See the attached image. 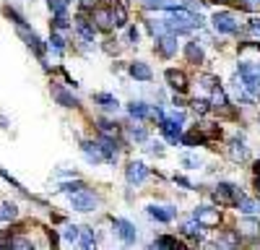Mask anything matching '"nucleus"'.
I'll return each mask as SVG.
<instances>
[{
  "label": "nucleus",
  "instance_id": "21",
  "mask_svg": "<svg viewBox=\"0 0 260 250\" xmlns=\"http://www.w3.org/2000/svg\"><path fill=\"white\" fill-rule=\"evenodd\" d=\"M127 112H130V117H136V120L151 117V107H148L146 102H130V104H127Z\"/></svg>",
  "mask_w": 260,
  "mask_h": 250
},
{
  "label": "nucleus",
  "instance_id": "9",
  "mask_svg": "<svg viewBox=\"0 0 260 250\" xmlns=\"http://www.w3.org/2000/svg\"><path fill=\"white\" fill-rule=\"evenodd\" d=\"M156 52L161 57H175L177 55V34L167 32V34L156 37Z\"/></svg>",
  "mask_w": 260,
  "mask_h": 250
},
{
  "label": "nucleus",
  "instance_id": "40",
  "mask_svg": "<svg viewBox=\"0 0 260 250\" xmlns=\"http://www.w3.org/2000/svg\"><path fill=\"white\" fill-rule=\"evenodd\" d=\"M52 13H68V3L71 0H47Z\"/></svg>",
  "mask_w": 260,
  "mask_h": 250
},
{
  "label": "nucleus",
  "instance_id": "48",
  "mask_svg": "<svg viewBox=\"0 0 260 250\" xmlns=\"http://www.w3.org/2000/svg\"><path fill=\"white\" fill-rule=\"evenodd\" d=\"M151 151H154V154H161L164 146H161V143H151Z\"/></svg>",
  "mask_w": 260,
  "mask_h": 250
},
{
  "label": "nucleus",
  "instance_id": "3",
  "mask_svg": "<svg viewBox=\"0 0 260 250\" xmlns=\"http://www.w3.org/2000/svg\"><path fill=\"white\" fill-rule=\"evenodd\" d=\"M240 78L250 94L260 91V66H255V63H240Z\"/></svg>",
  "mask_w": 260,
  "mask_h": 250
},
{
  "label": "nucleus",
  "instance_id": "35",
  "mask_svg": "<svg viewBox=\"0 0 260 250\" xmlns=\"http://www.w3.org/2000/svg\"><path fill=\"white\" fill-rule=\"evenodd\" d=\"M206 138L195 131V133H185V136H180V143H185V146H198V143H203Z\"/></svg>",
  "mask_w": 260,
  "mask_h": 250
},
{
  "label": "nucleus",
  "instance_id": "5",
  "mask_svg": "<svg viewBox=\"0 0 260 250\" xmlns=\"http://www.w3.org/2000/svg\"><path fill=\"white\" fill-rule=\"evenodd\" d=\"M242 196L245 193H240V188L232 185V182H219L216 185V193H213L216 203H221V206H237V201H240Z\"/></svg>",
  "mask_w": 260,
  "mask_h": 250
},
{
  "label": "nucleus",
  "instance_id": "36",
  "mask_svg": "<svg viewBox=\"0 0 260 250\" xmlns=\"http://www.w3.org/2000/svg\"><path fill=\"white\" fill-rule=\"evenodd\" d=\"M81 188H86L81 180H76V182H62L60 185V193H65V196H73V193H78Z\"/></svg>",
  "mask_w": 260,
  "mask_h": 250
},
{
  "label": "nucleus",
  "instance_id": "31",
  "mask_svg": "<svg viewBox=\"0 0 260 250\" xmlns=\"http://www.w3.org/2000/svg\"><path fill=\"white\" fill-rule=\"evenodd\" d=\"M65 45H68V42H65L62 32H52V34H50V47H52L57 55H62V52H65Z\"/></svg>",
  "mask_w": 260,
  "mask_h": 250
},
{
  "label": "nucleus",
  "instance_id": "47",
  "mask_svg": "<svg viewBox=\"0 0 260 250\" xmlns=\"http://www.w3.org/2000/svg\"><path fill=\"white\" fill-rule=\"evenodd\" d=\"M104 45H107V47H104L107 52H117V42H104Z\"/></svg>",
  "mask_w": 260,
  "mask_h": 250
},
{
  "label": "nucleus",
  "instance_id": "15",
  "mask_svg": "<svg viewBox=\"0 0 260 250\" xmlns=\"http://www.w3.org/2000/svg\"><path fill=\"white\" fill-rule=\"evenodd\" d=\"M52 97H55V102H57V104H62V107H68V110L81 107V102H78L71 91H65L62 86H55V89H52Z\"/></svg>",
  "mask_w": 260,
  "mask_h": 250
},
{
  "label": "nucleus",
  "instance_id": "14",
  "mask_svg": "<svg viewBox=\"0 0 260 250\" xmlns=\"http://www.w3.org/2000/svg\"><path fill=\"white\" fill-rule=\"evenodd\" d=\"M91 21H94L96 32H110V29H112V16H110V8L96 6V8L91 11Z\"/></svg>",
  "mask_w": 260,
  "mask_h": 250
},
{
  "label": "nucleus",
  "instance_id": "30",
  "mask_svg": "<svg viewBox=\"0 0 260 250\" xmlns=\"http://www.w3.org/2000/svg\"><path fill=\"white\" fill-rule=\"evenodd\" d=\"M240 242H242V235H240V232H234V229H226L219 245H226V247H240Z\"/></svg>",
  "mask_w": 260,
  "mask_h": 250
},
{
  "label": "nucleus",
  "instance_id": "19",
  "mask_svg": "<svg viewBox=\"0 0 260 250\" xmlns=\"http://www.w3.org/2000/svg\"><path fill=\"white\" fill-rule=\"evenodd\" d=\"M127 73L133 76L136 81H151V78H154V73H151V68L146 66V63H130Z\"/></svg>",
  "mask_w": 260,
  "mask_h": 250
},
{
  "label": "nucleus",
  "instance_id": "8",
  "mask_svg": "<svg viewBox=\"0 0 260 250\" xmlns=\"http://www.w3.org/2000/svg\"><path fill=\"white\" fill-rule=\"evenodd\" d=\"M146 214L154 219V222L169 224V222H175V219H177V208H175V206H154V203H151V206L146 208Z\"/></svg>",
  "mask_w": 260,
  "mask_h": 250
},
{
  "label": "nucleus",
  "instance_id": "46",
  "mask_svg": "<svg viewBox=\"0 0 260 250\" xmlns=\"http://www.w3.org/2000/svg\"><path fill=\"white\" fill-rule=\"evenodd\" d=\"M182 164H187V167H198V159H192V157H182Z\"/></svg>",
  "mask_w": 260,
  "mask_h": 250
},
{
  "label": "nucleus",
  "instance_id": "22",
  "mask_svg": "<svg viewBox=\"0 0 260 250\" xmlns=\"http://www.w3.org/2000/svg\"><path fill=\"white\" fill-rule=\"evenodd\" d=\"M185 55H187V60L192 63V66H201V63H203V47L198 45V42H187V45H185Z\"/></svg>",
  "mask_w": 260,
  "mask_h": 250
},
{
  "label": "nucleus",
  "instance_id": "2",
  "mask_svg": "<svg viewBox=\"0 0 260 250\" xmlns=\"http://www.w3.org/2000/svg\"><path fill=\"white\" fill-rule=\"evenodd\" d=\"M71 203H73L76 211L89 214V211H94V208L99 206V196H96L94 191H89V188H81L78 193H73V196H71Z\"/></svg>",
  "mask_w": 260,
  "mask_h": 250
},
{
  "label": "nucleus",
  "instance_id": "16",
  "mask_svg": "<svg viewBox=\"0 0 260 250\" xmlns=\"http://www.w3.org/2000/svg\"><path fill=\"white\" fill-rule=\"evenodd\" d=\"M237 232H240L242 237H257L260 235V222L252 219V216H245L240 222V227H237Z\"/></svg>",
  "mask_w": 260,
  "mask_h": 250
},
{
  "label": "nucleus",
  "instance_id": "45",
  "mask_svg": "<svg viewBox=\"0 0 260 250\" xmlns=\"http://www.w3.org/2000/svg\"><path fill=\"white\" fill-rule=\"evenodd\" d=\"M127 37H130V42H138V29L130 26V29H127Z\"/></svg>",
  "mask_w": 260,
  "mask_h": 250
},
{
  "label": "nucleus",
  "instance_id": "42",
  "mask_svg": "<svg viewBox=\"0 0 260 250\" xmlns=\"http://www.w3.org/2000/svg\"><path fill=\"white\" fill-rule=\"evenodd\" d=\"M240 8H245V11H260V0H240Z\"/></svg>",
  "mask_w": 260,
  "mask_h": 250
},
{
  "label": "nucleus",
  "instance_id": "12",
  "mask_svg": "<svg viewBox=\"0 0 260 250\" xmlns=\"http://www.w3.org/2000/svg\"><path fill=\"white\" fill-rule=\"evenodd\" d=\"M146 177H148V170H146V164H143V162H130V164H127L125 180H127L130 185H141Z\"/></svg>",
  "mask_w": 260,
  "mask_h": 250
},
{
  "label": "nucleus",
  "instance_id": "34",
  "mask_svg": "<svg viewBox=\"0 0 260 250\" xmlns=\"http://www.w3.org/2000/svg\"><path fill=\"white\" fill-rule=\"evenodd\" d=\"M127 136H130V141H136V143L148 141V131L141 128V125H136V128H127Z\"/></svg>",
  "mask_w": 260,
  "mask_h": 250
},
{
  "label": "nucleus",
  "instance_id": "18",
  "mask_svg": "<svg viewBox=\"0 0 260 250\" xmlns=\"http://www.w3.org/2000/svg\"><path fill=\"white\" fill-rule=\"evenodd\" d=\"M81 149H83V157L89 159V162H94V164L104 162V157H102V149H99V143H94V141H83V143H81Z\"/></svg>",
  "mask_w": 260,
  "mask_h": 250
},
{
  "label": "nucleus",
  "instance_id": "4",
  "mask_svg": "<svg viewBox=\"0 0 260 250\" xmlns=\"http://www.w3.org/2000/svg\"><path fill=\"white\" fill-rule=\"evenodd\" d=\"M221 211L219 208H213V206H198L192 211V219L198 222L201 227H206V229H213V227H219L221 224Z\"/></svg>",
  "mask_w": 260,
  "mask_h": 250
},
{
  "label": "nucleus",
  "instance_id": "25",
  "mask_svg": "<svg viewBox=\"0 0 260 250\" xmlns=\"http://www.w3.org/2000/svg\"><path fill=\"white\" fill-rule=\"evenodd\" d=\"M18 219V206L6 201V203H0V222H13Z\"/></svg>",
  "mask_w": 260,
  "mask_h": 250
},
{
  "label": "nucleus",
  "instance_id": "49",
  "mask_svg": "<svg viewBox=\"0 0 260 250\" xmlns=\"http://www.w3.org/2000/svg\"><path fill=\"white\" fill-rule=\"evenodd\" d=\"M175 182H180V185H185V188H190V180H187V177H175Z\"/></svg>",
  "mask_w": 260,
  "mask_h": 250
},
{
  "label": "nucleus",
  "instance_id": "43",
  "mask_svg": "<svg viewBox=\"0 0 260 250\" xmlns=\"http://www.w3.org/2000/svg\"><path fill=\"white\" fill-rule=\"evenodd\" d=\"M247 32H250V34H255V37H260V18H257V16H255V18H250Z\"/></svg>",
  "mask_w": 260,
  "mask_h": 250
},
{
  "label": "nucleus",
  "instance_id": "17",
  "mask_svg": "<svg viewBox=\"0 0 260 250\" xmlns=\"http://www.w3.org/2000/svg\"><path fill=\"white\" fill-rule=\"evenodd\" d=\"M110 16H112V26H117V29L127 26V8H125L122 3H112Z\"/></svg>",
  "mask_w": 260,
  "mask_h": 250
},
{
  "label": "nucleus",
  "instance_id": "37",
  "mask_svg": "<svg viewBox=\"0 0 260 250\" xmlns=\"http://www.w3.org/2000/svg\"><path fill=\"white\" fill-rule=\"evenodd\" d=\"M146 26H148V32L154 34V37H161V34H167V32H169V29H167V24H164V21H148Z\"/></svg>",
  "mask_w": 260,
  "mask_h": 250
},
{
  "label": "nucleus",
  "instance_id": "11",
  "mask_svg": "<svg viewBox=\"0 0 260 250\" xmlns=\"http://www.w3.org/2000/svg\"><path fill=\"white\" fill-rule=\"evenodd\" d=\"M112 224H115V229H117V235L122 237V242L133 245V242L138 240V229H136V224H130L127 219H112Z\"/></svg>",
  "mask_w": 260,
  "mask_h": 250
},
{
  "label": "nucleus",
  "instance_id": "51",
  "mask_svg": "<svg viewBox=\"0 0 260 250\" xmlns=\"http://www.w3.org/2000/svg\"><path fill=\"white\" fill-rule=\"evenodd\" d=\"M252 172H255V175H260V159H257V162L252 164Z\"/></svg>",
  "mask_w": 260,
  "mask_h": 250
},
{
  "label": "nucleus",
  "instance_id": "23",
  "mask_svg": "<svg viewBox=\"0 0 260 250\" xmlns=\"http://www.w3.org/2000/svg\"><path fill=\"white\" fill-rule=\"evenodd\" d=\"M229 159L232 162H245L247 159V149H245L242 141H232L229 143Z\"/></svg>",
  "mask_w": 260,
  "mask_h": 250
},
{
  "label": "nucleus",
  "instance_id": "13",
  "mask_svg": "<svg viewBox=\"0 0 260 250\" xmlns=\"http://www.w3.org/2000/svg\"><path fill=\"white\" fill-rule=\"evenodd\" d=\"M164 78H167V83H169V86L172 89H175V91H180V94H185L187 91V76L182 73V71H175V68H167L164 71Z\"/></svg>",
  "mask_w": 260,
  "mask_h": 250
},
{
  "label": "nucleus",
  "instance_id": "38",
  "mask_svg": "<svg viewBox=\"0 0 260 250\" xmlns=\"http://www.w3.org/2000/svg\"><path fill=\"white\" fill-rule=\"evenodd\" d=\"M237 206H240V211H245V214H255V211H257V203L250 201V198H245V196L237 201Z\"/></svg>",
  "mask_w": 260,
  "mask_h": 250
},
{
  "label": "nucleus",
  "instance_id": "33",
  "mask_svg": "<svg viewBox=\"0 0 260 250\" xmlns=\"http://www.w3.org/2000/svg\"><path fill=\"white\" fill-rule=\"evenodd\" d=\"M68 29H71L68 16H65V13H55V18H52V32H68Z\"/></svg>",
  "mask_w": 260,
  "mask_h": 250
},
{
  "label": "nucleus",
  "instance_id": "28",
  "mask_svg": "<svg viewBox=\"0 0 260 250\" xmlns=\"http://www.w3.org/2000/svg\"><path fill=\"white\" fill-rule=\"evenodd\" d=\"M94 102L96 104H102V107L107 110V112H115L120 104H117V99L115 97H110V94H94Z\"/></svg>",
  "mask_w": 260,
  "mask_h": 250
},
{
  "label": "nucleus",
  "instance_id": "1",
  "mask_svg": "<svg viewBox=\"0 0 260 250\" xmlns=\"http://www.w3.org/2000/svg\"><path fill=\"white\" fill-rule=\"evenodd\" d=\"M6 13L11 16V21L16 24V32H18V37L24 39V42H26V45H29V47H31V50H34V52H37L39 57H45V45H42V39H39V37H37V34H34V32H31V29L26 26V21L21 18V16H18L16 11H11V8H8Z\"/></svg>",
  "mask_w": 260,
  "mask_h": 250
},
{
  "label": "nucleus",
  "instance_id": "41",
  "mask_svg": "<svg viewBox=\"0 0 260 250\" xmlns=\"http://www.w3.org/2000/svg\"><path fill=\"white\" fill-rule=\"evenodd\" d=\"M62 235H65V240L76 242V240H78V227H76V224H68V227L62 229Z\"/></svg>",
  "mask_w": 260,
  "mask_h": 250
},
{
  "label": "nucleus",
  "instance_id": "24",
  "mask_svg": "<svg viewBox=\"0 0 260 250\" xmlns=\"http://www.w3.org/2000/svg\"><path fill=\"white\" fill-rule=\"evenodd\" d=\"M182 235L185 237H190V240H201V235H203V227L195 222V219H190V222H185L182 224Z\"/></svg>",
  "mask_w": 260,
  "mask_h": 250
},
{
  "label": "nucleus",
  "instance_id": "39",
  "mask_svg": "<svg viewBox=\"0 0 260 250\" xmlns=\"http://www.w3.org/2000/svg\"><path fill=\"white\" fill-rule=\"evenodd\" d=\"M190 107H192L195 115H208V112H211V104H208V102H198V99H192Z\"/></svg>",
  "mask_w": 260,
  "mask_h": 250
},
{
  "label": "nucleus",
  "instance_id": "44",
  "mask_svg": "<svg viewBox=\"0 0 260 250\" xmlns=\"http://www.w3.org/2000/svg\"><path fill=\"white\" fill-rule=\"evenodd\" d=\"M78 3H81V8H83V11H89V13H91V11L99 6V0H78Z\"/></svg>",
  "mask_w": 260,
  "mask_h": 250
},
{
  "label": "nucleus",
  "instance_id": "27",
  "mask_svg": "<svg viewBox=\"0 0 260 250\" xmlns=\"http://www.w3.org/2000/svg\"><path fill=\"white\" fill-rule=\"evenodd\" d=\"M0 247H21V250H31V240L26 237H6L3 242H0Z\"/></svg>",
  "mask_w": 260,
  "mask_h": 250
},
{
  "label": "nucleus",
  "instance_id": "7",
  "mask_svg": "<svg viewBox=\"0 0 260 250\" xmlns=\"http://www.w3.org/2000/svg\"><path fill=\"white\" fill-rule=\"evenodd\" d=\"M159 131H161V136L169 141V143H177L180 141V136H182V122H177V120H172V117H159Z\"/></svg>",
  "mask_w": 260,
  "mask_h": 250
},
{
  "label": "nucleus",
  "instance_id": "20",
  "mask_svg": "<svg viewBox=\"0 0 260 250\" xmlns=\"http://www.w3.org/2000/svg\"><path fill=\"white\" fill-rule=\"evenodd\" d=\"M211 107L213 110H221V107H229V99H226V94H224V89L216 83V86H211Z\"/></svg>",
  "mask_w": 260,
  "mask_h": 250
},
{
  "label": "nucleus",
  "instance_id": "6",
  "mask_svg": "<svg viewBox=\"0 0 260 250\" xmlns=\"http://www.w3.org/2000/svg\"><path fill=\"white\" fill-rule=\"evenodd\" d=\"M211 24H213V29L219 32V34H237V32H240V24H237L234 13H229V11H219V13H213Z\"/></svg>",
  "mask_w": 260,
  "mask_h": 250
},
{
  "label": "nucleus",
  "instance_id": "26",
  "mask_svg": "<svg viewBox=\"0 0 260 250\" xmlns=\"http://www.w3.org/2000/svg\"><path fill=\"white\" fill-rule=\"evenodd\" d=\"M78 240H81L83 247H94V245H96L94 229H91V227H78Z\"/></svg>",
  "mask_w": 260,
  "mask_h": 250
},
{
  "label": "nucleus",
  "instance_id": "50",
  "mask_svg": "<svg viewBox=\"0 0 260 250\" xmlns=\"http://www.w3.org/2000/svg\"><path fill=\"white\" fill-rule=\"evenodd\" d=\"M255 193H257V198H260V175H255Z\"/></svg>",
  "mask_w": 260,
  "mask_h": 250
},
{
  "label": "nucleus",
  "instance_id": "10",
  "mask_svg": "<svg viewBox=\"0 0 260 250\" xmlns=\"http://www.w3.org/2000/svg\"><path fill=\"white\" fill-rule=\"evenodd\" d=\"M76 32H78L81 39H86V42H94V37L99 34L96 26H94V21H91V16H83V13L76 16Z\"/></svg>",
  "mask_w": 260,
  "mask_h": 250
},
{
  "label": "nucleus",
  "instance_id": "32",
  "mask_svg": "<svg viewBox=\"0 0 260 250\" xmlns=\"http://www.w3.org/2000/svg\"><path fill=\"white\" fill-rule=\"evenodd\" d=\"M151 247H182V242L177 237H169V235H161L151 242Z\"/></svg>",
  "mask_w": 260,
  "mask_h": 250
},
{
  "label": "nucleus",
  "instance_id": "29",
  "mask_svg": "<svg viewBox=\"0 0 260 250\" xmlns=\"http://www.w3.org/2000/svg\"><path fill=\"white\" fill-rule=\"evenodd\" d=\"M96 125H99V131H102V136H117L120 133V125L117 122H112V120H104V117H99L96 120Z\"/></svg>",
  "mask_w": 260,
  "mask_h": 250
}]
</instances>
